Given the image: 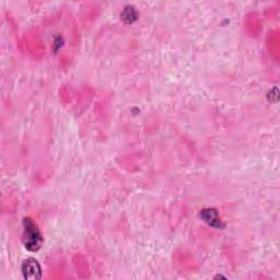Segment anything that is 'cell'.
Returning a JSON list of instances; mask_svg holds the SVG:
<instances>
[{
  "instance_id": "obj_3",
  "label": "cell",
  "mask_w": 280,
  "mask_h": 280,
  "mask_svg": "<svg viewBox=\"0 0 280 280\" xmlns=\"http://www.w3.org/2000/svg\"><path fill=\"white\" fill-rule=\"evenodd\" d=\"M200 217L201 219L206 221L211 227L216 229H219L222 227L219 216H218V212L215 209H204L200 212Z\"/></svg>"
},
{
  "instance_id": "obj_1",
  "label": "cell",
  "mask_w": 280,
  "mask_h": 280,
  "mask_svg": "<svg viewBox=\"0 0 280 280\" xmlns=\"http://www.w3.org/2000/svg\"><path fill=\"white\" fill-rule=\"evenodd\" d=\"M24 232H23V243L26 250L31 252H36L40 250L43 243L42 234L38 231L36 225L30 218H25L23 220Z\"/></svg>"
},
{
  "instance_id": "obj_2",
  "label": "cell",
  "mask_w": 280,
  "mask_h": 280,
  "mask_svg": "<svg viewBox=\"0 0 280 280\" xmlns=\"http://www.w3.org/2000/svg\"><path fill=\"white\" fill-rule=\"evenodd\" d=\"M22 274L25 279H40L42 277L41 266L36 260L27 259L22 265Z\"/></svg>"
},
{
  "instance_id": "obj_4",
  "label": "cell",
  "mask_w": 280,
  "mask_h": 280,
  "mask_svg": "<svg viewBox=\"0 0 280 280\" xmlns=\"http://www.w3.org/2000/svg\"><path fill=\"white\" fill-rule=\"evenodd\" d=\"M136 18H137V13H136V11L134 10L133 7H127L124 12L122 13V19L127 21V22H130V23H131V22H133L134 20H136Z\"/></svg>"
}]
</instances>
